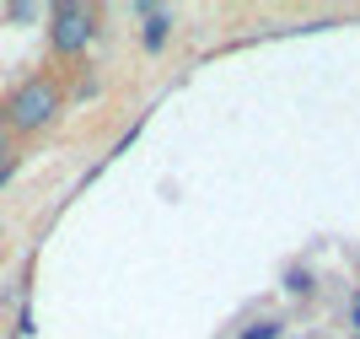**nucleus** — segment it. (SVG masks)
<instances>
[{"label": "nucleus", "mask_w": 360, "mask_h": 339, "mask_svg": "<svg viewBox=\"0 0 360 339\" xmlns=\"http://www.w3.org/2000/svg\"><path fill=\"white\" fill-rule=\"evenodd\" d=\"M65 113V87L54 70H38L27 81H16L6 92V103H0V124L11 130V140H32V135H44L54 118Z\"/></svg>", "instance_id": "nucleus-1"}, {"label": "nucleus", "mask_w": 360, "mask_h": 339, "mask_svg": "<svg viewBox=\"0 0 360 339\" xmlns=\"http://www.w3.org/2000/svg\"><path fill=\"white\" fill-rule=\"evenodd\" d=\"M91 38H97V11L91 6H81V0L49 6V49L60 59H81Z\"/></svg>", "instance_id": "nucleus-2"}, {"label": "nucleus", "mask_w": 360, "mask_h": 339, "mask_svg": "<svg viewBox=\"0 0 360 339\" xmlns=\"http://www.w3.org/2000/svg\"><path fill=\"white\" fill-rule=\"evenodd\" d=\"M140 11V44H146V54H162L167 44H172V11H162V6H135Z\"/></svg>", "instance_id": "nucleus-3"}, {"label": "nucleus", "mask_w": 360, "mask_h": 339, "mask_svg": "<svg viewBox=\"0 0 360 339\" xmlns=\"http://www.w3.org/2000/svg\"><path fill=\"white\" fill-rule=\"evenodd\" d=\"M285 291H290V296H301V302H307V296L317 291V285H312V269H301V264H290V269H285Z\"/></svg>", "instance_id": "nucleus-4"}, {"label": "nucleus", "mask_w": 360, "mask_h": 339, "mask_svg": "<svg viewBox=\"0 0 360 339\" xmlns=\"http://www.w3.org/2000/svg\"><path fill=\"white\" fill-rule=\"evenodd\" d=\"M280 328H285L280 318H253L248 328H237V339H280Z\"/></svg>", "instance_id": "nucleus-5"}, {"label": "nucleus", "mask_w": 360, "mask_h": 339, "mask_svg": "<svg viewBox=\"0 0 360 339\" xmlns=\"http://www.w3.org/2000/svg\"><path fill=\"white\" fill-rule=\"evenodd\" d=\"M38 6H27V0H16V6H6V22H38Z\"/></svg>", "instance_id": "nucleus-6"}, {"label": "nucleus", "mask_w": 360, "mask_h": 339, "mask_svg": "<svg viewBox=\"0 0 360 339\" xmlns=\"http://www.w3.org/2000/svg\"><path fill=\"white\" fill-rule=\"evenodd\" d=\"M6 162H16V140H11V130L0 124V167H6Z\"/></svg>", "instance_id": "nucleus-7"}, {"label": "nucleus", "mask_w": 360, "mask_h": 339, "mask_svg": "<svg viewBox=\"0 0 360 339\" xmlns=\"http://www.w3.org/2000/svg\"><path fill=\"white\" fill-rule=\"evenodd\" d=\"M349 328H355V334H360V307H349Z\"/></svg>", "instance_id": "nucleus-8"}, {"label": "nucleus", "mask_w": 360, "mask_h": 339, "mask_svg": "<svg viewBox=\"0 0 360 339\" xmlns=\"http://www.w3.org/2000/svg\"><path fill=\"white\" fill-rule=\"evenodd\" d=\"M349 307H360V285H355V302H349Z\"/></svg>", "instance_id": "nucleus-9"}, {"label": "nucleus", "mask_w": 360, "mask_h": 339, "mask_svg": "<svg viewBox=\"0 0 360 339\" xmlns=\"http://www.w3.org/2000/svg\"><path fill=\"white\" fill-rule=\"evenodd\" d=\"M355 339H360V334H355Z\"/></svg>", "instance_id": "nucleus-10"}]
</instances>
